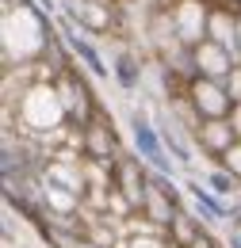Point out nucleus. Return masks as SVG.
Masks as SVG:
<instances>
[{
	"mask_svg": "<svg viewBox=\"0 0 241 248\" xmlns=\"http://www.w3.org/2000/svg\"><path fill=\"white\" fill-rule=\"evenodd\" d=\"M130 134H134V145H138V153L146 156V160H150L157 172H165V176H169V160H165V153H161V138H157V130H153L146 119H138V115H134Z\"/></svg>",
	"mask_w": 241,
	"mask_h": 248,
	"instance_id": "1",
	"label": "nucleus"
},
{
	"mask_svg": "<svg viewBox=\"0 0 241 248\" xmlns=\"http://www.w3.org/2000/svg\"><path fill=\"white\" fill-rule=\"evenodd\" d=\"M195 69H203L207 77H222L230 62H226V54H222V42H203L199 50H195Z\"/></svg>",
	"mask_w": 241,
	"mask_h": 248,
	"instance_id": "2",
	"label": "nucleus"
},
{
	"mask_svg": "<svg viewBox=\"0 0 241 248\" xmlns=\"http://www.w3.org/2000/svg\"><path fill=\"white\" fill-rule=\"evenodd\" d=\"M230 138H234V126L222 123V119L199 123V141H203V145H211V149H222V153H230Z\"/></svg>",
	"mask_w": 241,
	"mask_h": 248,
	"instance_id": "3",
	"label": "nucleus"
},
{
	"mask_svg": "<svg viewBox=\"0 0 241 248\" xmlns=\"http://www.w3.org/2000/svg\"><path fill=\"white\" fill-rule=\"evenodd\" d=\"M69 50H73V54H77L81 62L88 65L96 77H107V65L100 62V54H96V46H92L88 38H81V34H69Z\"/></svg>",
	"mask_w": 241,
	"mask_h": 248,
	"instance_id": "4",
	"label": "nucleus"
},
{
	"mask_svg": "<svg viewBox=\"0 0 241 248\" xmlns=\"http://www.w3.org/2000/svg\"><path fill=\"white\" fill-rule=\"evenodd\" d=\"M188 195L195 199V206H199V217H203V221H218V217H226V210H222V202L214 199L211 191H203L199 184H191V187H188Z\"/></svg>",
	"mask_w": 241,
	"mask_h": 248,
	"instance_id": "5",
	"label": "nucleus"
},
{
	"mask_svg": "<svg viewBox=\"0 0 241 248\" xmlns=\"http://www.w3.org/2000/svg\"><path fill=\"white\" fill-rule=\"evenodd\" d=\"M199 99H203V107L211 111L214 119H218V115H222V107H226V95L218 92L211 80H199V84H195V103H199Z\"/></svg>",
	"mask_w": 241,
	"mask_h": 248,
	"instance_id": "6",
	"label": "nucleus"
},
{
	"mask_svg": "<svg viewBox=\"0 0 241 248\" xmlns=\"http://www.w3.org/2000/svg\"><path fill=\"white\" fill-rule=\"evenodd\" d=\"M211 184H214V191H234L238 187V180H234V172H211Z\"/></svg>",
	"mask_w": 241,
	"mask_h": 248,
	"instance_id": "7",
	"label": "nucleus"
},
{
	"mask_svg": "<svg viewBox=\"0 0 241 248\" xmlns=\"http://www.w3.org/2000/svg\"><path fill=\"white\" fill-rule=\"evenodd\" d=\"M115 69H119V77H122V84H134V65L126 62V58H122L119 65H115Z\"/></svg>",
	"mask_w": 241,
	"mask_h": 248,
	"instance_id": "8",
	"label": "nucleus"
},
{
	"mask_svg": "<svg viewBox=\"0 0 241 248\" xmlns=\"http://www.w3.org/2000/svg\"><path fill=\"white\" fill-rule=\"evenodd\" d=\"M188 248H211V241H207V237H195V241H191Z\"/></svg>",
	"mask_w": 241,
	"mask_h": 248,
	"instance_id": "9",
	"label": "nucleus"
},
{
	"mask_svg": "<svg viewBox=\"0 0 241 248\" xmlns=\"http://www.w3.org/2000/svg\"><path fill=\"white\" fill-rule=\"evenodd\" d=\"M16 4H31V0H16Z\"/></svg>",
	"mask_w": 241,
	"mask_h": 248,
	"instance_id": "10",
	"label": "nucleus"
}]
</instances>
